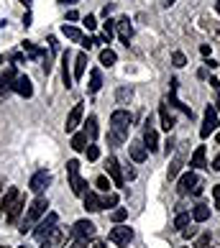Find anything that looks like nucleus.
<instances>
[{
  "instance_id": "nucleus-5",
  "label": "nucleus",
  "mask_w": 220,
  "mask_h": 248,
  "mask_svg": "<svg viewBox=\"0 0 220 248\" xmlns=\"http://www.w3.org/2000/svg\"><path fill=\"white\" fill-rule=\"evenodd\" d=\"M177 192L179 195H200L203 192V182L197 179V174H192V171H187V174H182L179 177V185H177Z\"/></svg>"
},
{
  "instance_id": "nucleus-46",
  "label": "nucleus",
  "mask_w": 220,
  "mask_h": 248,
  "mask_svg": "<svg viewBox=\"0 0 220 248\" xmlns=\"http://www.w3.org/2000/svg\"><path fill=\"white\" fill-rule=\"evenodd\" d=\"M207 243H210V235L205 233V235H203V238H200V241H197V248H205Z\"/></svg>"
},
{
  "instance_id": "nucleus-36",
  "label": "nucleus",
  "mask_w": 220,
  "mask_h": 248,
  "mask_svg": "<svg viewBox=\"0 0 220 248\" xmlns=\"http://www.w3.org/2000/svg\"><path fill=\"white\" fill-rule=\"evenodd\" d=\"M179 169H182V159H174L172 164H169V179H177V174H179Z\"/></svg>"
},
{
  "instance_id": "nucleus-39",
  "label": "nucleus",
  "mask_w": 220,
  "mask_h": 248,
  "mask_svg": "<svg viewBox=\"0 0 220 248\" xmlns=\"http://www.w3.org/2000/svg\"><path fill=\"white\" fill-rule=\"evenodd\" d=\"M85 29H87V31H95V29H97V18H95V16H90V13L85 16Z\"/></svg>"
},
{
  "instance_id": "nucleus-62",
  "label": "nucleus",
  "mask_w": 220,
  "mask_h": 248,
  "mask_svg": "<svg viewBox=\"0 0 220 248\" xmlns=\"http://www.w3.org/2000/svg\"><path fill=\"white\" fill-rule=\"evenodd\" d=\"M0 248H8V246H0Z\"/></svg>"
},
{
  "instance_id": "nucleus-15",
  "label": "nucleus",
  "mask_w": 220,
  "mask_h": 248,
  "mask_svg": "<svg viewBox=\"0 0 220 248\" xmlns=\"http://www.w3.org/2000/svg\"><path fill=\"white\" fill-rule=\"evenodd\" d=\"M143 149L146 151H157L159 149V133L151 128V123H146V128H143Z\"/></svg>"
},
{
  "instance_id": "nucleus-60",
  "label": "nucleus",
  "mask_w": 220,
  "mask_h": 248,
  "mask_svg": "<svg viewBox=\"0 0 220 248\" xmlns=\"http://www.w3.org/2000/svg\"><path fill=\"white\" fill-rule=\"evenodd\" d=\"M0 192H3V177H0Z\"/></svg>"
},
{
  "instance_id": "nucleus-1",
  "label": "nucleus",
  "mask_w": 220,
  "mask_h": 248,
  "mask_svg": "<svg viewBox=\"0 0 220 248\" xmlns=\"http://www.w3.org/2000/svg\"><path fill=\"white\" fill-rule=\"evenodd\" d=\"M131 123H133V115L128 113V110H115V113L110 115V131H108L110 146H121V143L128 139Z\"/></svg>"
},
{
  "instance_id": "nucleus-18",
  "label": "nucleus",
  "mask_w": 220,
  "mask_h": 248,
  "mask_svg": "<svg viewBox=\"0 0 220 248\" xmlns=\"http://www.w3.org/2000/svg\"><path fill=\"white\" fill-rule=\"evenodd\" d=\"M69 62H72V51L67 49L62 54V79H64V85L72 87L75 85V79H72V72H69Z\"/></svg>"
},
{
  "instance_id": "nucleus-59",
  "label": "nucleus",
  "mask_w": 220,
  "mask_h": 248,
  "mask_svg": "<svg viewBox=\"0 0 220 248\" xmlns=\"http://www.w3.org/2000/svg\"><path fill=\"white\" fill-rule=\"evenodd\" d=\"M215 11H218V13H220V0H218V3H215Z\"/></svg>"
},
{
  "instance_id": "nucleus-37",
  "label": "nucleus",
  "mask_w": 220,
  "mask_h": 248,
  "mask_svg": "<svg viewBox=\"0 0 220 248\" xmlns=\"http://www.w3.org/2000/svg\"><path fill=\"white\" fill-rule=\"evenodd\" d=\"M131 97H133V90H131V87H123V90H118V103H121V105L126 103V100H131Z\"/></svg>"
},
{
  "instance_id": "nucleus-8",
  "label": "nucleus",
  "mask_w": 220,
  "mask_h": 248,
  "mask_svg": "<svg viewBox=\"0 0 220 248\" xmlns=\"http://www.w3.org/2000/svg\"><path fill=\"white\" fill-rule=\"evenodd\" d=\"M105 171H108V179L113 182L115 187H123V185H126L123 171H121V164H118L115 156H110V159H108V164H105Z\"/></svg>"
},
{
  "instance_id": "nucleus-14",
  "label": "nucleus",
  "mask_w": 220,
  "mask_h": 248,
  "mask_svg": "<svg viewBox=\"0 0 220 248\" xmlns=\"http://www.w3.org/2000/svg\"><path fill=\"white\" fill-rule=\"evenodd\" d=\"M23 207H26V200H23L21 195H18V200H16L13 205H11V207H8L5 213H3L8 223H11V225H16V223H18V217H21V213H23Z\"/></svg>"
},
{
  "instance_id": "nucleus-42",
  "label": "nucleus",
  "mask_w": 220,
  "mask_h": 248,
  "mask_svg": "<svg viewBox=\"0 0 220 248\" xmlns=\"http://www.w3.org/2000/svg\"><path fill=\"white\" fill-rule=\"evenodd\" d=\"M79 44H82V46H85V49L90 51V49H93L97 41H95V39H90V36H82V41H79Z\"/></svg>"
},
{
  "instance_id": "nucleus-56",
  "label": "nucleus",
  "mask_w": 220,
  "mask_h": 248,
  "mask_svg": "<svg viewBox=\"0 0 220 248\" xmlns=\"http://www.w3.org/2000/svg\"><path fill=\"white\" fill-rule=\"evenodd\" d=\"M59 3H62V5H67V3H69V5H72V3H77V0H59Z\"/></svg>"
},
{
  "instance_id": "nucleus-20",
  "label": "nucleus",
  "mask_w": 220,
  "mask_h": 248,
  "mask_svg": "<svg viewBox=\"0 0 220 248\" xmlns=\"http://www.w3.org/2000/svg\"><path fill=\"white\" fill-rule=\"evenodd\" d=\"M85 69H87V54L85 51H79L77 57H75V75H72V79H82V75H85Z\"/></svg>"
},
{
  "instance_id": "nucleus-61",
  "label": "nucleus",
  "mask_w": 220,
  "mask_h": 248,
  "mask_svg": "<svg viewBox=\"0 0 220 248\" xmlns=\"http://www.w3.org/2000/svg\"><path fill=\"white\" fill-rule=\"evenodd\" d=\"M215 141H218V143H220V133H218V136H215Z\"/></svg>"
},
{
  "instance_id": "nucleus-40",
  "label": "nucleus",
  "mask_w": 220,
  "mask_h": 248,
  "mask_svg": "<svg viewBox=\"0 0 220 248\" xmlns=\"http://www.w3.org/2000/svg\"><path fill=\"white\" fill-rule=\"evenodd\" d=\"M103 29H105V36H108V41H110V39H113V33H115V21H110V18H108Z\"/></svg>"
},
{
  "instance_id": "nucleus-24",
  "label": "nucleus",
  "mask_w": 220,
  "mask_h": 248,
  "mask_svg": "<svg viewBox=\"0 0 220 248\" xmlns=\"http://www.w3.org/2000/svg\"><path fill=\"white\" fill-rule=\"evenodd\" d=\"M146 156H149V151L143 149V143H131V159L133 161H146Z\"/></svg>"
},
{
  "instance_id": "nucleus-34",
  "label": "nucleus",
  "mask_w": 220,
  "mask_h": 248,
  "mask_svg": "<svg viewBox=\"0 0 220 248\" xmlns=\"http://www.w3.org/2000/svg\"><path fill=\"white\" fill-rule=\"evenodd\" d=\"M174 225H177L179 231H185V228L189 225V213H179L177 217H174Z\"/></svg>"
},
{
  "instance_id": "nucleus-6",
  "label": "nucleus",
  "mask_w": 220,
  "mask_h": 248,
  "mask_svg": "<svg viewBox=\"0 0 220 248\" xmlns=\"http://www.w3.org/2000/svg\"><path fill=\"white\" fill-rule=\"evenodd\" d=\"M110 241H113L115 246H121V248H128V243L133 241V228H128V225H118L110 231Z\"/></svg>"
},
{
  "instance_id": "nucleus-50",
  "label": "nucleus",
  "mask_w": 220,
  "mask_h": 248,
  "mask_svg": "<svg viewBox=\"0 0 220 248\" xmlns=\"http://www.w3.org/2000/svg\"><path fill=\"white\" fill-rule=\"evenodd\" d=\"M72 248H90V243H87V241H77V243L72 246Z\"/></svg>"
},
{
  "instance_id": "nucleus-43",
  "label": "nucleus",
  "mask_w": 220,
  "mask_h": 248,
  "mask_svg": "<svg viewBox=\"0 0 220 248\" xmlns=\"http://www.w3.org/2000/svg\"><path fill=\"white\" fill-rule=\"evenodd\" d=\"M213 200H215V210H220V185L213 187Z\"/></svg>"
},
{
  "instance_id": "nucleus-58",
  "label": "nucleus",
  "mask_w": 220,
  "mask_h": 248,
  "mask_svg": "<svg viewBox=\"0 0 220 248\" xmlns=\"http://www.w3.org/2000/svg\"><path fill=\"white\" fill-rule=\"evenodd\" d=\"M21 3H23L26 8H31V0H21Z\"/></svg>"
},
{
  "instance_id": "nucleus-48",
  "label": "nucleus",
  "mask_w": 220,
  "mask_h": 248,
  "mask_svg": "<svg viewBox=\"0 0 220 248\" xmlns=\"http://www.w3.org/2000/svg\"><path fill=\"white\" fill-rule=\"evenodd\" d=\"M67 18H69V21H77L79 13H77V11H67Z\"/></svg>"
},
{
  "instance_id": "nucleus-35",
  "label": "nucleus",
  "mask_w": 220,
  "mask_h": 248,
  "mask_svg": "<svg viewBox=\"0 0 220 248\" xmlns=\"http://www.w3.org/2000/svg\"><path fill=\"white\" fill-rule=\"evenodd\" d=\"M85 154H87V161H97V159H100V149H97L95 143H87Z\"/></svg>"
},
{
  "instance_id": "nucleus-12",
  "label": "nucleus",
  "mask_w": 220,
  "mask_h": 248,
  "mask_svg": "<svg viewBox=\"0 0 220 248\" xmlns=\"http://www.w3.org/2000/svg\"><path fill=\"white\" fill-rule=\"evenodd\" d=\"M82 113H85V105L77 103L75 108L69 110L67 123H64V131H67V133H75V131H77V125H79V121H82Z\"/></svg>"
},
{
  "instance_id": "nucleus-16",
  "label": "nucleus",
  "mask_w": 220,
  "mask_h": 248,
  "mask_svg": "<svg viewBox=\"0 0 220 248\" xmlns=\"http://www.w3.org/2000/svg\"><path fill=\"white\" fill-rule=\"evenodd\" d=\"M64 246V231L62 228H54V231L41 241V248H62Z\"/></svg>"
},
{
  "instance_id": "nucleus-30",
  "label": "nucleus",
  "mask_w": 220,
  "mask_h": 248,
  "mask_svg": "<svg viewBox=\"0 0 220 248\" xmlns=\"http://www.w3.org/2000/svg\"><path fill=\"white\" fill-rule=\"evenodd\" d=\"M18 195H21V192H18L16 187H11V189L5 192V197H3V213H5V210H8V207H11L13 202L18 200Z\"/></svg>"
},
{
  "instance_id": "nucleus-51",
  "label": "nucleus",
  "mask_w": 220,
  "mask_h": 248,
  "mask_svg": "<svg viewBox=\"0 0 220 248\" xmlns=\"http://www.w3.org/2000/svg\"><path fill=\"white\" fill-rule=\"evenodd\" d=\"M200 51H203V57H210V46H207V44H203V46H200Z\"/></svg>"
},
{
  "instance_id": "nucleus-41",
  "label": "nucleus",
  "mask_w": 220,
  "mask_h": 248,
  "mask_svg": "<svg viewBox=\"0 0 220 248\" xmlns=\"http://www.w3.org/2000/svg\"><path fill=\"white\" fill-rule=\"evenodd\" d=\"M118 205V195H105L103 197V207H115Z\"/></svg>"
},
{
  "instance_id": "nucleus-28",
  "label": "nucleus",
  "mask_w": 220,
  "mask_h": 248,
  "mask_svg": "<svg viewBox=\"0 0 220 248\" xmlns=\"http://www.w3.org/2000/svg\"><path fill=\"white\" fill-rule=\"evenodd\" d=\"M115 62H118V57H115L113 49H103V51H100V64H103V67H113Z\"/></svg>"
},
{
  "instance_id": "nucleus-32",
  "label": "nucleus",
  "mask_w": 220,
  "mask_h": 248,
  "mask_svg": "<svg viewBox=\"0 0 220 248\" xmlns=\"http://www.w3.org/2000/svg\"><path fill=\"white\" fill-rule=\"evenodd\" d=\"M95 187H97L100 192H108L110 187H113V182H110V179L105 177V174H100V177L95 179Z\"/></svg>"
},
{
  "instance_id": "nucleus-4",
  "label": "nucleus",
  "mask_w": 220,
  "mask_h": 248,
  "mask_svg": "<svg viewBox=\"0 0 220 248\" xmlns=\"http://www.w3.org/2000/svg\"><path fill=\"white\" fill-rule=\"evenodd\" d=\"M57 225H59V215H57V213H47V217L36 223V228H33V238L41 243L44 238H47V235H49Z\"/></svg>"
},
{
  "instance_id": "nucleus-13",
  "label": "nucleus",
  "mask_w": 220,
  "mask_h": 248,
  "mask_svg": "<svg viewBox=\"0 0 220 248\" xmlns=\"http://www.w3.org/2000/svg\"><path fill=\"white\" fill-rule=\"evenodd\" d=\"M177 87H179V82H177V79H172V82H169V103H172L174 108H179L185 115H189V118H192V108H189V105H185V103H182V100L177 97Z\"/></svg>"
},
{
  "instance_id": "nucleus-29",
  "label": "nucleus",
  "mask_w": 220,
  "mask_h": 248,
  "mask_svg": "<svg viewBox=\"0 0 220 248\" xmlns=\"http://www.w3.org/2000/svg\"><path fill=\"white\" fill-rule=\"evenodd\" d=\"M85 133H87V139L93 141L95 136H97V118L95 115H90L87 118V123H85Z\"/></svg>"
},
{
  "instance_id": "nucleus-44",
  "label": "nucleus",
  "mask_w": 220,
  "mask_h": 248,
  "mask_svg": "<svg viewBox=\"0 0 220 248\" xmlns=\"http://www.w3.org/2000/svg\"><path fill=\"white\" fill-rule=\"evenodd\" d=\"M8 93H11V85H8V82L0 77V95H8Z\"/></svg>"
},
{
  "instance_id": "nucleus-27",
  "label": "nucleus",
  "mask_w": 220,
  "mask_h": 248,
  "mask_svg": "<svg viewBox=\"0 0 220 248\" xmlns=\"http://www.w3.org/2000/svg\"><path fill=\"white\" fill-rule=\"evenodd\" d=\"M62 33L67 36L69 41H82V36H85V33H82L79 29H75V26H67V23L62 26Z\"/></svg>"
},
{
  "instance_id": "nucleus-3",
  "label": "nucleus",
  "mask_w": 220,
  "mask_h": 248,
  "mask_svg": "<svg viewBox=\"0 0 220 248\" xmlns=\"http://www.w3.org/2000/svg\"><path fill=\"white\" fill-rule=\"evenodd\" d=\"M67 174H69V187H72V195H77V197H82L85 195V179L79 177V161L77 159H69L67 161Z\"/></svg>"
},
{
  "instance_id": "nucleus-23",
  "label": "nucleus",
  "mask_w": 220,
  "mask_h": 248,
  "mask_svg": "<svg viewBox=\"0 0 220 248\" xmlns=\"http://www.w3.org/2000/svg\"><path fill=\"white\" fill-rule=\"evenodd\" d=\"M100 87H103V75H100V69H93V72H90V85H87V90L95 95Z\"/></svg>"
},
{
  "instance_id": "nucleus-53",
  "label": "nucleus",
  "mask_w": 220,
  "mask_h": 248,
  "mask_svg": "<svg viewBox=\"0 0 220 248\" xmlns=\"http://www.w3.org/2000/svg\"><path fill=\"white\" fill-rule=\"evenodd\" d=\"M182 233H185L187 238H192V235H195V228H185V231H182Z\"/></svg>"
},
{
  "instance_id": "nucleus-22",
  "label": "nucleus",
  "mask_w": 220,
  "mask_h": 248,
  "mask_svg": "<svg viewBox=\"0 0 220 248\" xmlns=\"http://www.w3.org/2000/svg\"><path fill=\"white\" fill-rule=\"evenodd\" d=\"M189 167H195V169L207 167V164H205V146H197V151L192 154V159H189Z\"/></svg>"
},
{
  "instance_id": "nucleus-47",
  "label": "nucleus",
  "mask_w": 220,
  "mask_h": 248,
  "mask_svg": "<svg viewBox=\"0 0 220 248\" xmlns=\"http://www.w3.org/2000/svg\"><path fill=\"white\" fill-rule=\"evenodd\" d=\"M210 167H213V171H220V154L213 159V164H210Z\"/></svg>"
},
{
  "instance_id": "nucleus-26",
  "label": "nucleus",
  "mask_w": 220,
  "mask_h": 248,
  "mask_svg": "<svg viewBox=\"0 0 220 248\" xmlns=\"http://www.w3.org/2000/svg\"><path fill=\"white\" fill-rule=\"evenodd\" d=\"M72 149H75V151H85L87 149V133L85 131L72 136Z\"/></svg>"
},
{
  "instance_id": "nucleus-52",
  "label": "nucleus",
  "mask_w": 220,
  "mask_h": 248,
  "mask_svg": "<svg viewBox=\"0 0 220 248\" xmlns=\"http://www.w3.org/2000/svg\"><path fill=\"white\" fill-rule=\"evenodd\" d=\"M172 149H174V139H172V136H169V141H167V149H164V151H167V154H169Z\"/></svg>"
},
{
  "instance_id": "nucleus-33",
  "label": "nucleus",
  "mask_w": 220,
  "mask_h": 248,
  "mask_svg": "<svg viewBox=\"0 0 220 248\" xmlns=\"http://www.w3.org/2000/svg\"><path fill=\"white\" fill-rule=\"evenodd\" d=\"M126 217H128L126 207H118V210H113V213H110V220H113V223H118V225H121V223H123Z\"/></svg>"
},
{
  "instance_id": "nucleus-31",
  "label": "nucleus",
  "mask_w": 220,
  "mask_h": 248,
  "mask_svg": "<svg viewBox=\"0 0 220 248\" xmlns=\"http://www.w3.org/2000/svg\"><path fill=\"white\" fill-rule=\"evenodd\" d=\"M23 49H26V54H29V57H33V59L44 57V49H39V46H36V44H31V41H23Z\"/></svg>"
},
{
  "instance_id": "nucleus-45",
  "label": "nucleus",
  "mask_w": 220,
  "mask_h": 248,
  "mask_svg": "<svg viewBox=\"0 0 220 248\" xmlns=\"http://www.w3.org/2000/svg\"><path fill=\"white\" fill-rule=\"evenodd\" d=\"M49 49H51L54 54L59 51V44H57V39H54V36H49Z\"/></svg>"
},
{
  "instance_id": "nucleus-57",
  "label": "nucleus",
  "mask_w": 220,
  "mask_h": 248,
  "mask_svg": "<svg viewBox=\"0 0 220 248\" xmlns=\"http://www.w3.org/2000/svg\"><path fill=\"white\" fill-rule=\"evenodd\" d=\"M169 5H174V0H164V8H169Z\"/></svg>"
},
{
  "instance_id": "nucleus-38",
  "label": "nucleus",
  "mask_w": 220,
  "mask_h": 248,
  "mask_svg": "<svg viewBox=\"0 0 220 248\" xmlns=\"http://www.w3.org/2000/svg\"><path fill=\"white\" fill-rule=\"evenodd\" d=\"M172 62H174V67H185V64H187V57H185L182 51H174V54H172Z\"/></svg>"
},
{
  "instance_id": "nucleus-54",
  "label": "nucleus",
  "mask_w": 220,
  "mask_h": 248,
  "mask_svg": "<svg viewBox=\"0 0 220 248\" xmlns=\"http://www.w3.org/2000/svg\"><path fill=\"white\" fill-rule=\"evenodd\" d=\"M210 85H213V87L218 90V93H220V79H215V77H213V79H210Z\"/></svg>"
},
{
  "instance_id": "nucleus-21",
  "label": "nucleus",
  "mask_w": 220,
  "mask_h": 248,
  "mask_svg": "<svg viewBox=\"0 0 220 248\" xmlns=\"http://www.w3.org/2000/svg\"><path fill=\"white\" fill-rule=\"evenodd\" d=\"M159 115H161V128L169 133L172 128H174V115L169 113V108H167V105H161V108H159Z\"/></svg>"
},
{
  "instance_id": "nucleus-9",
  "label": "nucleus",
  "mask_w": 220,
  "mask_h": 248,
  "mask_svg": "<svg viewBox=\"0 0 220 248\" xmlns=\"http://www.w3.org/2000/svg\"><path fill=\"white\" fill-rule=\"evenodd\" d=\"M218 131V113L213 110V105H207L205 108V121H203V128H200V136L203 139H207L210 133H215Z\"/></svg>"
},
{
  "instance_id": "nucleus-11",
  "label": "nucleus",
  "mask_w": 220,
  "mask_h": 248,
  "mask_svg": "<svg viewBox=\"0 0 220 248\" xmlns=\"http://www.w3.org/2000/svg\"><path fill=\"white\" fill-rule=\"evenodd\" d=\"M11 90H13V93H18L21 97H31L33 95V85H31V79L26 77V75H16Z\"/></svg>"
},
{
  "instance_id": "nucleus-49",
  "label": "nucleus",
  "mask_w": 220,
  "mask_h": 248,
  "mask_svg": "<svg viewBox=\"0 0 220 248\" xmlns=\"http://www.w3.org/2000/svg\"><path fill=\"white\" fill-rule=\"evenodd\" d=\"M90 248H105V241H93V243H90Z\"/></svg>"
},
{
  "instance_id": "nucleus-7",
  "label": "nucleus",
  "mask_w": 220,
  "mask_h": 248,
  "mask_svg": "<svg viewBox=\"0 0 220 248\" xmlns=\"http://www.w3.org/2000/svg\"><path fill=\"white\" fill-rule=\"evenodd\" d=\"M51 185V174L47 171V169H41V171H36L33 177H31V182H29V189L33 192V195H41L44 189H47Z\"/></svg>"
},
{
  "instance_id": "nucleus-10",
  "label": "nucleus",
  "mask_w": 220,
  "mask_h": 248,
  "mask_svg": "<svg viewBox=\"0 0 220 248\" xmlns=\"http://www.w3.org/2000/svg\"><path fill=\"white\" fill-rule=\"evenodd\" d=\"M72 235H75L77 241H90V238L95 235V225L90 223V220H77L75 228H72Z\"/></svg>"
},
{
  "instance_id": "nucleus-55",
  "label": "nucleus",
  "mask_w": 220,
  "mask_h": 248,
  "mask_svg": "<svg viewBox=\"0 0 220 248\" xmlns=\"http://www.w3.org/2000/svg\"><path fill=\"white\" fill-rule=\"evenodd\" d=\"M213 110H215V113H218V110H220V95L215 97V105H213Z\"/></svg>"
},
{
  "instance_id": "nucleus-19",
  "label": "nucleus",
  "mask_w": 220,
  "mask_h": 248,
  "mask_svg": "<svg viewBox=\"0 0 220 248\" xmlns=\"http://www.w3.org/2000/svg\"><path fill=\"white\" fill-rule=\"evenodd\" d=\"M85 210H90V213H100L103 210V197L95 195V192H85Z\"/></svg>"
},
{
  "instance_id": "nucleus-17",
  "label": "nucleus",
  "mask_w": 220,
  "mask_h": 248,
  "mask_svg": "<svg viewBox=\"0 0 220 248\" xmlns=\"http://www.w3.org/2000/svg\"><path fill=\"white\" fill-rule=\"evenodd\" d=\"M115 31H118V36H121L123 44H128L133 39V26H131L128 18H118V21H115Z\"/></svg>"
},
{
  "instance_id": "nucleus-2",
  "label": "nucleus",
  "mask_w": 220,
  "mask_h": 248,
  "mask_svg": "<svg viewBox=\"0 0 220 248\" xmlns=\"http://www.w3.org/2000/svg\"><path fill=\"white\" fill-rule=\"evenodd\" d=\"M47 207H49V200L44 197V195H36V200L29 205V210H26V217H23V223H21V228H18V231H21L23 235L31 233L33 228H36V223H39L44 215H47Z\"/></svg>"
},
{
  "instance_id": "nucleus-25",
  "label": "nucleus",
  "mask_w": 220,
  "mask_h": 248,
  "mask_svg": "<svg viewBox=\"0 0 220 248\" xmlns=\"http://www.w3.org/2000/svg\"><path fill=\"white\" fill-rule=\"evenodd\" d=\"M207 217H210V207L207 205H197L195 210H192V220H195V223H205Z\"/></svg>"
}]
</instances>
